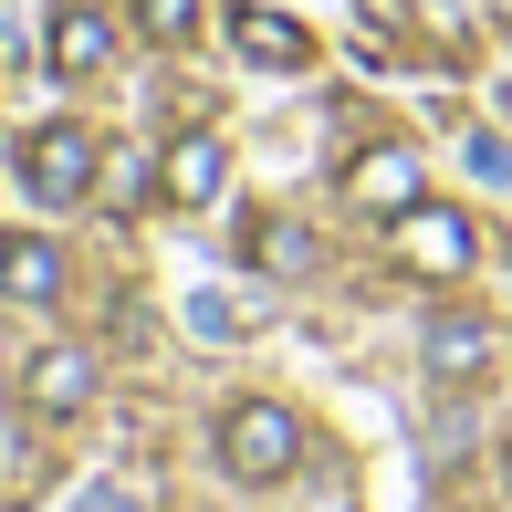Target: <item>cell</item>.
I'll return each mask as SVG.
<instances>
[{
	"label": "cell",
	"instance_id": "cell-2",
	"mask_svg": "<svg viewBox=\"0 0 512 512\" xmlns=\"http://www.w3.org/2000/svg\"><path fill=\"white\" fill-rule=\"evenodd\" d=\"M11 178H21L42 209H84V199H95V178H105V136L74 126V115H63V126H32V136H21V157H11Z\"/></svg>",
	"mask_w": 512,
	"mask_h": 512
},
{
	"label": "cell",
	"instance_id": "cell-5",
	"mask_svg": "<svg viewBox=\"0 0 512 512\" xmlns=\"http://www.w3.org/2000/svg\"><path fill=\"white\" fill-rule=\"evenodd\" d=\"M42 53H53V74H115V11L105 0H53Z\"/></svg>",
	"mask_w": 512,
	"mask_h": 512
},
{
	"label": "cell",
	"instance_id": "cell-3",
	"mask_svg": "<svg viewBox=\"0 0 512 512\" xmlns=\"http://www.w3.org/2000/svg\"><path fill=\"white\" fill-rule=\"evenodd\" d=\"M293 460H304V418L283 398H241L220 418V471L251 481V492H272V481H293Z\"/></svg>",
	"mask_w": 512,
	"mask_h": 512
},
{
	"label": "cell",
	"instance_id": "cell-4",
	"mask_svg": "<svg viewBox=\"0 0 512 512\" xmlns=\"http://www.w3.org/2000/svg\"><path fill=\"white\" fill-rule=\"evenodd\" d=\"M220 32H230V53L262 63V74H304V63H314V32H304L293 11H272V0H230Z\"/></svg>",
	"mask_w": 512,
	"mask_h": 512
},
{
	"label": "cell",
	"instance_id": "cell-11",
	"mask_svg": "<svg viewBox=\"0 0 512 512\" xmlns=\"http://www.w3.org/2000/svg\"><path fill=\"white\" fill-rule=\"evenodd\" d=\"M241 230H251V262L262 272H314V241L293 220H241Z\"/></svg>",
	"mask_w": 512,
	"mask_h": 512
},
{
	"label": "cell",
	"instance_id": "cell-13",
	"mask_svg": "<svg viewBox=\"0 0 512 512\" xmlns=\"http://www.w3.org/2000/svg\"><path fill=\"white\" fill-rule=\"evenodd\" d=\"M471 168H481V178L502 189V178H512V147H502V136H471Z\"/></svg>",
	"mask_w": 512,
	"mask_h": 512
},
{
	"label": "cell",
	"instance_id": "cell-1",
	"mask_svg": "<svg viewBox=\"0 0 512 512\" xmlns=\"http://www.w3.org/2000/svg\"><path fill=\"white\" fill-rule=\"evenodd\" d=\"M387 262H398L408 283H460V272L481 262V220L450 209V199H418V209L387 220Z\"/></svg>",
	"mask_w": 512,
	"mask_h": 512
},
{
	"label": "cell",
	"instance_id": "cell-10",
	"mask_svg": "<svg viewBox=\"0 0 512 512\" xmlns=\"http://www.w3.org/2000/svg\"><path fill=\"white\" fill-rule=\"evenodd\" d=\"M0 293L11 304H63V251L42 230H0Z\"/></svg>",
	"mask_w": 512,
	"mask_h": 512
},
{
	"label": "cell",
	"instance_id": "cell-14",
	"mask_svg": "<svg viewBox=\"0 0 512 512\" xmlns=\"http://www.w3.org/2000/svg\"><path fill=\"white\" fill-rule=\"evenodd\" d=\"M74 512H136V492H126V481H84V502Z\"/></svg>",
	"mask_w": 512,
	"mask_h": 512
},
{
	"label": "cell",
	"instance_id": "cell-12",
	"mask_svg": "<svg viewBox=\"0 0 512 512\" xmlns=\"http://www.w3.org/2000/svg\"><path fill=\"white\" fill-rule=\"evenodd\" d=\"M136 32H147V42H168V53H178V42L199 32V0H136Z\"/></svg>",
	"mask_w": 512,
	"mask_h": 512
},
{
	"label": "cell",
	"instance_id": "cell-9",
	"mask_svg": "<svg viewBox=\"0 0 512 512\" xmlns=\"http://www.w3.org/2000/svg\"><path fill=\"white\" fill-rule=\"evenodd\" d=\"M21 408L32 418H84L95 408V356H84V345H42V356L21 366Z\"/></svg>",
	"mask_w": 512,
	"mask_h": 512
},
{
	"label": "cell",
	"instance_id": "cell-7",
	"mask_svg": "<svg viewBox=\"0 0 512 512\" xmlns=\"http://www.w3.org/2000/svg\"><path fill=\"white\" fill-rule=\"evenodd\" d=\"M230 189V136H209V126H189L168 157H157V199L168 209H209Z\"/></svg>",
	"mask_w": 512,
	"mask_h": 512
},
{
	"label": "cell",
	"instance_id": "cell-15",
	"mask_svg": "<svg viewBox=\"0 0 512 512\" xmlns=\"http://www.w3.org/2000/svg\"><path fill=\"white\" fill-rule=\"evenodd\" d=\"M439 11H492V0H439Z\"/></svg>",
	"mask_w": 512,
	"mask_h": 512
},
{
	"label": "cell",
	"instance_id": "cell-6",
	"mask_svg": "<svg viewBox=\"0 0 512 512\" xmlns=\"http://www.w3.org/2000/svg\"><path fill=\"white\" fill-rule=\"evenodd\" d=\"M418 356H429V377H439V387H481V377L502 366V335H492L481 314H429Z\"/></svg>",
	"mask_w": 512,
	"mask_h": 512
},
{
	"label": "cell",
	"instance_id": "cell-8",
	"mask_svg": "<svg viewBox=\"0 0 512 512\" xmlns=\"http://www.w3.org/2000/svg\"><path fill=\"white\" fill-rule=\"evenodd\" d=\"M345 199L377 209V220L418 209V199H429V189H418V147H398V136H387V147H356V157H345Z\"/></svg>",
	"mask_w": 512,
	"mask_h": 512
}]
</instances>
